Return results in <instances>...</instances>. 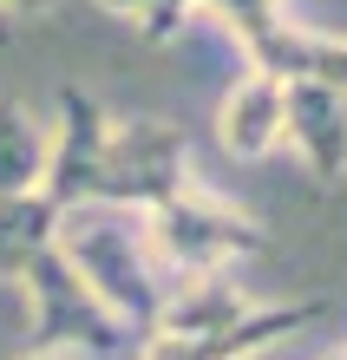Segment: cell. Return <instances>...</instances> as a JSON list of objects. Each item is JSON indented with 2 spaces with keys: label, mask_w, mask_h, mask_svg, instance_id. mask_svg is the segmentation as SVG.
Listing matches in <instances>:
<instances>
[{
  "label": "cell",
  "mask_w": 347,
  "mask_h": 360,
  "mask_svg": "<svg viewBox=\"0 0 347 360\" xmlns=\"http://www.w3.org/2000/svg\"><path fill=\"white\" fill-rule=\"evenodd\" d=\"M184 184H190V138L177 124H164V118L112 124L92 92H79V86L59 92V138L46 158V184H39L59 210H72V203L151 210Z\"/></svg>",
  "instance_id": "1"
},
{
  "label": "cell",
  "mask_w": 347,
  "mask_h": 360,
  "mask_svg": "<svg viewBox=\"0 0 347 360\" xmlns=\"http://www.w3.org/2000/svg\"><path fill=\"white\" fill-rule=\"evenodd\" d=\"M53 249L66 256V269L79 275V282L99 295V308L118 314V321L144 341L151 321H158L164 302H170V275L158 262V249H151L144 210H125V203H72V210H59Z\"/></svg>",
  "instance_id": "2"
},
{
  "label": "cell",
  "mask_w": 347,
  "mask_h": 360,
  "mask_svg": "<svg viewBox=\"0 0 347 360\" xmlns=\"http://www.w3.org/2000/svg\"><path fill=\"white\" fill-rule=\"evenodd\" d=\"M144 229H151V249H158L170 288H177V282H197V275H223V262L255 256V249L269 243L255 217L203 197V190H190V184L170 190L164 203H151L144 210Z\"/></svg>",
  "instance_id": "3"
},
{
  "label": "cell",
  "mask_w": 347,
  "mask_h": 360,
  "mask_svg": "<svg viewBox=\"0 0 347 360\" xmlns=\"http://www.w3.org/2000/svg\"><path fill=\"white\" fill-rule=\"evenodd\" d=\"M20 282L33 295V354H79V360H132L138 354V334L118 314L99 308V295L66 269L59 249H39Z\"/></svg>",
  "instance_id": "4"
},
{
  "label": "cell",
  "mask_w": 347,
  "mask_h": 360,
  "mask_svg": "<svg viewBox=\"0 0 347 360\" xmlns=\"http://www.w3.org/2000/svg\"><path fill=\"white\" fill-rule=\"evenodd\" d=\"M328 302H275V308H249L223 328H190V334H164L151 328L132 360H255L282 341H295L301 328H315Z\"/></svg>",
  "instance_id": "5"
},
{
  "label": "cell",
  "mask_w": 347,
  "mask_h": 360,
  "mask_svg": "<svg viewBox=\"0 0 347 360\" xmlns=\"http://www.w3.org/2000/svg\"><path fill=\"white\" fill-rule=\"evenodd\" d=\"M282 118H289V144L308 158L321 184L347 177V86L328 79H282Z\"/></svg>",
  "instance_id": "6"
},
{
  "label": "cell",
  "mask_w": 347,
  "mask_h": 360,
  "mask_svg": "<svg viewBox=\"0 0 347 360\" xmlns=\"http://www.w3.org/2000/svg\"><path fill=\"white\" fill-rule=\"evenodd\" d=\"M216 138L229 158H269L275 144H289V118H282V72L249 66L216 105Z\"/></svg>",
  "instance_id": "7"
},
{
  "label": "cell",
  "mask_w": 347,
  "mask_h": 360,
  "mask_svg": "<svg viewBox=\"0 0 347 360\" xmlns=\"http://www.w3.org/2000/svg\"><path fill=\"white\" fill-rule=\"evenodd\" d=\"M99 7H112V13H125V20H138V33H144V39H170V33L184 27V13L216 7V13L236 27V39L249 46V59L282 33V0H99Z\"/></svg>",
  "instance_id": "8"
},
{
  "label": "cell",
  "mask_w": 347,
  "mask_h": 360,
  "mask_svg": "<svg viewBox=\"0 0 347 360\" xmlns=\"http://www.w3.org/2000/svg\"><path fill=\"white\" fill-rule=\"evenodd\" d=\"M53 236H59V203L46 190L0 197V282H20L39 249H53Z\"/></svg>",
  "instance_id": "9"
},
{
  "label": "cell",
  "mask_w": 347,
  "mask_h": 360,
  "mask_svg": "<svg viewBox=\"0 0 347 360\" xmlns=\"http://www.w3.org/2000/svg\"><path fill=\"white\" fill-rule=\"evenodd\" d=\"M46 158L53 138L20 98H0V197H20V190L46 184Z\"/></svg>",
  "instance_id": "10"
},
{
  "label": "cell",
  "mask_w": 347,
  "mask_h": 360,
  "mask_svg": "<svg viewBox=\"0 0 347 360\" xmlns=\"http://www.w3.org/2000/svg\"><path fill=\"white\" fill-rule=\"evenodd\" d=\"M0 7H13V13H46L53 0H0Z\"/></svg>",
  "instance_id": "11"
},
{
  "label": "cell",
  "mask_w": 347,
  "mask_h": 360,
  "mask_svg": "<svg viewBox=\"0 0 347 360\" xmlns=\"http://www.w3.org/2000/svg\"><path fill=\"white\" fill-rule=\"evenodd\" d=\"M20 360H79V354H20Z\"/></svg>",
  "instance_id": "12"
},
{
  "label": "cell",
  "mask_w": 347,
  "mask_h": 360,
  "mask_svg": "<svg viewBox=\"0 0 347 360\" xmlns=\"http://www.w3.org/2000/svg\"><path fill=\"white\" fill-rule=\"evenodd\" d=\"M341 360H347V354H341Z\"/></svg>",
  "instance_id": "13"
}]
</instances>
